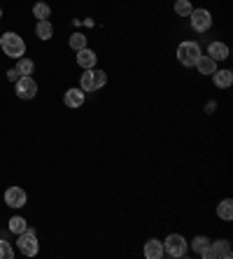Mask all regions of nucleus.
<instances>
[{"mask_svg":"<svg viewBox=\"0 0 233 259\" xmlns=\"http://www.w3.org/2000/svg\"><path fill=\"white\" fill-rule=\"evenodd\" d=\"M0 49H3V54L10 56V59H21L26 52V42H24V37H19L17 33H3V37H0Z\"/></svg>","mask_w":233,"mask_h":259,"instance_id":"obj_2","label":"nucleus"},{"mask_svg":"<svg viewBox=\"0 0 233 259\" xmlns=\"http://www.w3.org/2000/svg\"><path fill=\"white\" fill-rule=\"evenodd\" d=\"M68 45H70V49H75V52H79V49L86 47V37L82 35V33H72L70 40H68Z\"/></svg>","mask_w":233,"mask_h":259,"instance_id":"obj_23","label":"nucleus"},{"mask_svg":"<svg viewBox=\"0 0 233 259\" xmlns=\"http://www.w3.org/2000/svg\"><path fill=\"white\" fill-rule=\"evenodd\" d=\"M26 192L21 187H7L5 189V205L10 208H24L26 205Z\"/></svg>","mask_w":233,"mask_h":259,"instance_id":"obj_9","label":"nucleus"},{"mask_svg":"<svg viewBox=\"0 0 233 259\" xmlns=\"http://www.w3.org/2000/svg\"><path fill=\"white\" fill-rule=\"evenodd\" d=\"M12 257H14V247L0 238V259H12Z\"/></svg>","mask_w":233,"mask_h":259,"instance_id":"obj_24","label":"nucleus"},{"mask_svg":"<svg viewBox=\"0 0 233 259\" xmlns=\"http://www.w3.org/2000/svg\"><path fill=\"white\" fill-rule=\"evenodd\" d=\"M35 94H37V84L30 75H24V77L17 79V96L21 101H30V98H35Z\"/></svg>","mask_w":233,"mask_h":259,"instance_id":"obj_7","label":"nucleus"},{"mask_svg":"<svg viewBox=\"0 0 233 259\" xmlns=\"http://www.w3.org/2000/svg\"><path fill=\"white\" fill-rule=\"evenodd\" d=\"M17 247H19V252L26 254V257H35V254H37V250H40V243H37V236H35V231L30 229V227L24 231V234H19Z\"/></svg>","mask_w":233,"mask_h":259,"instance_id":"obj_4","label":"nucleus"},{"mask_svg":"<svg viewBox=\"0 0 233 259\" xmlns=\"http://www.w3.org/2000/svg\"><path fill=\"white\" fill-rule=\"evenodd\" d=\"M17 70H19V75H21V77H24V75H33L35 63H33L30 59H24V56H21V59H17Z\"/></svg>","mask_w":233,"mask_h":259,"instance_id":"obj_20","label":"nucleus"},{"mask_svg":"<svg viewBox=\"0 0 233 259\" xmlns=\"http://www.w3.org/2000/svg\"><path fill=\"white\" fill-rule=\"evenodd\" d=\"M84 98H86V94H84L82 89H75V87H70V89L63 94V103H66L68 108H82Z\"/></svg>","mask_w":233,"mask_h":259,"instance_id":"obj_10","label":"nucleus"},{"mask_svg":"<svg viewBox=\"0 0 233 259\" xmlns=\"http://www.w3.org/2000/svg\"><path fill=\"white\" fill-rule=\"evenodd\" d=\"M192 0H175V14L177 17H189L192 14Z\"/></svg>","mask_w":233,"mask_h":259,"instance_id":"obj_21","label":"nucleus"},{"mask_svg":"<svg viewBox=\"0 0 233 259\" xmlns=\"http://www.w3.org/2000/svg\"><path fill=\"white\" fill-rule=\"evenodd\" d=\"M196 68H198V72H201V75H212V72L217 70V61L210 59V56L201 54V59L196 61Z\"/></svg>","mask_w":233,"mask_h":259,"instance_id":"obj_16","label":"nucleus"},{"mask_svg":"<svg viewBox=\"0 0 233 259\" xmlns=\"http://www.w3.org/2000/svg\"><path fill=\"white\" fill-rule=\"evenodd\" d=\"M26 229H28V222H26L24 217H12L10 220V231L12 234H24Z\"/></svg>","mask_w":233,"mask_h":259,"instance_id":"obj_22","label":"nucleus"},{"mask_svg":"<svg viewBox=\"0 0 233 259\" xmlns=\"http://www.w3.org/2000/svg\"><path fill=\"white\" fill-rule=\"evenodd\" d=\"M187 238L182 234H170L163 241V250H166V254H170V257H175V259H179V257H184L187 254Z\"/></svg>","mask_w":233,"mask_h":259,"instance_id":"obj_5","label":"nucleus"},{"mask_svg":"<svg viewBox=\"0 0 233 259\" xmlns=\"http://www.w3.org/2000/svg\"><path fill=\"white\" fill-rule=\"evenodd\" d=\"M145 257L147 259H161L163 254H166V250H163V243L161 241H156V238H152V241L145 243Z\"/></svg>","mask_w":233,"mask_h":259,"instance_id":"obj_11","label":"nucleus"},{"mask_svg":"<svg viewBox=\"0 0 233 259\" xmlns=\"http://www.w3.org/2000/svg\"><path fill=\"white\" fill-rule=\"evenodd\" d=\"M208 56L210 59H215V61H226L228 59V47L224 42H210Z\"/></svg>","mask_w":233,"mask_h":259,"instance_id":"obj_14","label":"nucleus"},{"mask_svg":"<svg viewBox=\"0 0 233 259\" xmlns=\"http://www.w3.org/2000/svg\"><path fill=\"white\" fill-rule=\"evenodd\" d=\"M217 215H219V220L231 222V220H233V201L231 199L219 201V205H217Z\"/></svg>","mask_w":233,"mask_h":259,"instance_id":"obj_18","label":"nucleus"},{"mask_svg":"<svg viewBox=\"0 0 233 259\" xmlns=\"http://www.w3.org/2000/svg\"><path fill=\"white\" fill-rule=\"evenodd\" d=\"M19 77H21V75H19L17 68H12V70H7V79H10V82H17Z\"/></svg>","mask_w":233,"mask_h":259,"instance_id":"obj_25","label":"nucleus"},{"mask_svg":"<svg viewBox=\"0 0 233 259\" xmlns=\"http://www.w3.org/2000/svg\"><path fill=\"white\" fill-rule=\"evenodd\" d=\"M35 35L40 37V40H52V35H54V26H52V21H49V19H42V21H37Z\"/></svg>","mask_w":233,"mask_h":259,"instance_id":"obj_15","label":"nucleus"},{"mask_svg":"<svg viewBox=\"0 0 233 259\" xmlns=\"http://www.w3.org/2000/svg\"><path fill=\"white\" fill-rule=\"evenodd\" d=\"M108 84V72L105 70H96V68H86L84 75L79 77V89L84 94H91V91H98Z\"/></svg>","mask_w":233,"mask_h":259,"instance_id":"obj_1","label":"nucleus"},{"mask_svg":"<svg viewBox=\"0 0 233 259\" xmlns=\"http://www.w3.org/2000/svg\"><path fill=\"white\" fill-rule=\"evenodd\" d=\"M33 17H35L37 21L49 19V17H52V7H49L47 3H35V5H33Z\"/></svg>","mask_w":233,"mask_h":259,"instance_id":"obj_19","label":"nucleus"},{"mask_svg":"<svg viewBox=\"0 0 233 259\" xmlns=\"http://www.w3.org/2000/svg\"><path fill=\"white\" fill-rule=\"evenodd\" d=\"M208 247H210V238L208 236H196L192 241V250L196 254H201L203 259H208Z\"/></svg>","mask_w":233,"mask_h":259,"instance_id":"obj_17","label":"nucleus"},{"mask_svg":"<svg viewBox=\"0 0 233 259\" xmlns=\"http://www.w3.org/2000/svg\"><path fill=\"white\" fill-rule=\"evenodd\" d=\"M0 19H3V10H0Z\"/></svg>","mask_w":233,"mask_h":259,"instance_id":"obj_26","label":"nucleus"},{"mask_svg":"<svg viewBox=\"0 0 233 259\" xmlns=\"http://www.w3.org/2000/svg\"><path fill=\"white\" fill-rule=\"evenodd\" d=\"M231 257H233V250H231V243H228L226 238L210 243V247H208V259H231Z\"/></svg>","mask_w":233,"mask_h":259,"instance_id":"obj_8","label":"nucleus"},{"mask_svg":"<svg viewBox=\"0 0 233 259\" xmlns=\"http://www.w3.org/2000/svg\"><path fill=\"white\" fill-rule=\"evenodd\" d=\"M210 77H212L215 87H219V89H228V87L233 84V72L226 70V68H224V70H215Z\"/></svg>","mask_w":233,"mask_h":259,"instance_id":"obj_13","label":"nucleus"},{"mask_svg":"<svg viewBox=\"0 0 233 259\" xmlns=\"http://www.w3.org/2000/svg\"><path fill=\"white\" fill-rule=\"evenodd\" d=\"M189 19H192V28L196 30V33H205V30H210V26H212V14L208 12V10H192V14H189Z\"/></svg>","mask_w":233,"mask_h":259,"instance_id":"obj_6","label":"nucleus"},{"mask_svg":"<svg viewBox=\"0 0 233 259\" xmlns=\"http://www.w3.org/2000/svg\"><path fill=\"white\" fill-rule=\"evenodd\" d=\"M96 61H98V56H96L94 49L84 47V49H79L77 52V66H82L84 70H86V68H94L96 66Z\"/></svg>","mask_w":233,"mask_h":259,"instance_id":"obj_12","label":"nucleus"},{"mask_svg":"<svg viewBox=\"0 0 233 259\" xmlns=\"http://www.w3.org/2000/svg\"><path fill=\"white\" fill-rule=\"evenodd\" d=\"M201 59V45L194 42V40H184V42L177 47V61L182 66L192 68L196 66V61Z\"/></svg>","mask_w":233,"mask_h":259,"instance_id":"obj_3","label":"nucleus"}]
</instances>
